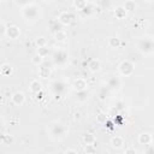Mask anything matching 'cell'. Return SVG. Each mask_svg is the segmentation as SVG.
Here are the masks:
<instances>
[{
  "label": "cell",
  "instance_id": "obj_1",
  "mask_svg": "<svg viewBox=\"0 0 154 154\" xmlns=\"http://www.w3.org/2000/svg\"><path fill=\"white\" fill-rule=\"evenodd\" d=\"M22 14L24 16V18L29 22H34L37 19V17L40 16V7L37 6L36 2L34 1H29L25 2L22 7Z\"/></svg>",
  "mask_w": 154,
  "mask_h": 154
},
{
  "label": "cell",
  "instance_id": "obj_2",
  "mask_svg": "<svg viewBox=\"0 0 154 154\" xmlns=\"http://www.w3.org/2000/svg\"><path fill=\"white\" fill-rule=\"evenodd\" d=\"M49 132H51V136L54 140H61V138H64L66 136L67 128H66V125H64L61 123H54L49 128Z\"/></svg>",
  "mask_w": 154,
  "mask_h": 154
},
{
  "label": "cell",
  "instance_id": "obj_3",
  "mask_svg": "<svg viewBox=\"0 0 154 154\" xmlns=\"http://www.w3.org/2000/svg\"><path fill=\"white\" fill-rule=\"evenodd\" d=\"M137 47L138 49L144 53V54H150L153 53V40L149 38V37H144V38H141L137 43Z\"/></svg>",
  "mask_w": 154,
  "mask_h": 154
},
{
  "label": "cell",
  "instance_id": "obj_4",
  "mask_svg": "<svg viewBox=\"0 0 154 154\" xmlns=\"http://www.w3.org/2000/svg\"><path fill=\"white\" fill-rule=\"evenodd\" d=\"M53 63L58 66H64L67 63V53L65 51H57L53 55Z\"/></svg>",
  "mask_w": 154,
  "mask_h": 154
},
{
  "label": "cell",
  "instance_id": "obj_5",
  "mask_svg": "<svg viewBox=\"0 0 154 154\" xmlns=\"http://www.w3.org/2000/svg\"><path fill=\"white\" fill-rule=\"evenodd\" d=\"M119 72L123 76H130L134 72V64L130 60H124L119 65Z\"/></svg>",
  "mask_w": 154,
  "mask_h": 154
},
{
  "label": "cell",
  "instance_id": "obj_6",
  "mask_svg": "<svg viewBox=\"0 0 154 154\" xmlns=\"http://www.w3.org/2000/svg\"><path fill=\"white\" fill-rule=\"evenodd\" d=\"M51 87H52V90H53V93L57 97H59L65 91V84L61 81H54Z\"/></svg>",
  "mask_w": 154,
  "mask_h": 154
},
{
  "label": "cell",
  "instance_id": "obj_7",
  "mask_svg": "<svg viewBox=\"0 0 154 154\" xmlns=\"http://www.w3.org/2000/svg\"><path fill=\"white\" fill-rule=\"evenodd\" d=\"M8 38H11V40H14V38H17L19 35H20V30H19V28L17 26V25H11V26H8V28H6V34H5Z\"/></svg>",
  "mask_w": 154,
  "mask_h": 154
},
{
  "label": "cell",
  "instance_id": "obj_8",
  "mask_svg": "<svg viewBox=\"0 0 154 154\" xmlns=\"http://www.w3.org/2000/svg\"><path fill=\"white\" fill-rule=\"evenodd\" d=\"M58 22L61 24V25H67L72 22V14L67 11H63L60 14H59V18H58Z\"/></svg>",
  "mask_w": 154,
  "mask_h": 154
},
{
  "label": "cell",
  "instance_id": "obj_9",
  "mask_svg": "<svg viewBox=\"0 0 154 154\" xmlns=\"http://www.w3.org/2000/svg\"><path fill=\"white\" fill-rule=\"evenodd\" d=\"M87 87H88V85H87V82H85V79H83V78H77V79L72 83V89L76 90L77 93L85 90Z\"/></svg>",
  "mask_w": 154,
  "mask_h": 154
},
{
  "label": "cell",
  "instance_id": "obj_10",
  "mask_svg": "<svg viewBox=\"0 0 154 154\" xmlns=\"http://www.w3.org/2000/svg\"><path fill=\"white\" fill-rule=\"evenodd\" d=\"M120 85H122V81H120L119 77L113 76V77H109L108 81H107V87L113 89V90H118L120 88Z\"/></svg>",
  "mask_w": 154,
  "mask_h": 154
},
{
  "label": "cell",
  "instance_id": "obj_11",
  "mask_svg": "<svg viewBox=\"0 0 154 154\" xmlns=\"http://www.w3.org/2000/svg\"><path fill=\"white\" fill-rule=\"evenodd\" d=\"M24 100H25V96L22 91H16V93L12 94V101H13L14 105L20 106V105H23Z\"/></svg>",
  "mask_w": 154,
  "mask_h": 154
},
{
  "label": "cell",
  "instance_id": "obj_12",
  "mask_svg": "<svg viewBox=\"0 0 154 154\" xmlns=\"http://www.w3.org/2000/svg\"><path fill=\"white\" fill-rule=\"evenodd\" d=\"M100 67H101V63H100V60H97V59H91V60L89 61V64H88V69H89L91 72L99 71Z\"/></svg>",
  "mask_w": 154,
  "mask_h": 154
},
{
  "label": "cell",
  "instance_id": "obj_13",
  "mask_svg": "<svg viewBox=\"0 0 154 154\" xmlns=\"http://www.w3.org/2000/svg\"><path fill=\"white\" fill-rule=\"evenodd\" d=\"M138 141L142 144H148L149 146L152 143V135L149 132H143V134H141L138 136Z\"/></svg>",
  "mask_w": 154,
  "mask_h": 154
},
{
  "label": "cell",
  "instance_id": "obj_14",
  "mask_svg": "<svg viewBox=\"0 0 154 154\" xmlns=\"http://www.w3.org/2000/svg\"><path fill=\"white\" fill-rule=\"evenodd\" d=\"M111 144H112V147H113V148L119 149V148H122V147H123L124 141H123V138H122V137H119V136H114V137L111 140Z\"/></svg>",
  "mask_w": 154,
  "mask_h": 154
},
{
  "label": "cell",
  "instance_id": "obj_15",
  "mask_svg": "<svg viewBox=\"0 0 154 154\" xmlns=\"http://www.w3.org/2000/svg\"><path fill=\"white\" fill-rule=\"evenodd\" d=\"M114 14H116V17H117V18L122 19V18H124V17L126 16V11L124 10V7H123V6H118V7L114 10Z\"/></svg>",
  "mask_w": 154,
  "mask_h": 154
},
{
  "label": "cell",
  "instance_id": "obj_16",
  "mask_svg": "<svg viewBox=\"0 0 154 154\" xmlns=\"http://www.w3.org/2000/svg\"><path fill=\"white\" fill-rule=\"evenodd\" d=\"M30 90L32 93H38L41 90V83L37 81V79H34L31 83H30Z\"/></svg>",
  "mask_w": 154,
  "mask_h": 154
},
{
  "label": "cell",
  "instance_id": "obj_17",
  "mask_svg": "<svg viewBox=\"0 0 154 154\" xmlns=\"http://www.w3.org/2000/svg\"><path fill=\"white\" fill-rule=\"evenodd\" d=\"M83 141L85 142V144H94V142H95V137H94L93 134L87 132V134H84V136H83Z\"/></svg>",
  "mask_w": 154,
  "mask_h": 154
},
{
  "label": "cell",
  "instance_id": "obj_18",
  "mask_svg": "<svg viewBox=\"0 0 154 154\" xmlns=\"http://www.w3.org/2000/svg\"><path fill=\"white\" fill-rule=\"evenodd\" d=\"M123 7H124L125 11H134L136 8V4L134 1H131V0H128V1H125L123 4Z\"/></svg>",
  "mask_w": 154,
  "mask_h": 154
},
{
  "label": "cell",
  "instance_id": "obj_19",
  "mask_svg": "<svg viewBox=\"0 0 154 154\" xmlns=\"http://www.w3.org/2000/svg\"><path fill=\"white\" fill-rule=\"evenodd\" d=\"M38 75L41 77H43V78H47L51 75V70L48 67H46V66H41L40 70H38Z\"/></svg>",
  "mask_w": 154,
  "mask_h": 154
},
{
  "label": "cell",
  "instance_id": "obj_20",
  "mask_svg": "<svg viewBox=\"0 0 154 154\" xmlns=\"http://www.w3.org/2000/svg\"><path fill=\"white\" fill-rule=\"evenodd\" d=\"M108 45H109L111 47H113V48H118L119 45H120V40H119L118 37H111V38L108 40Z\"/></svg>",
  "mask_w": 154,
  "mask_h": 154
},
{
  "label": "cell",
  "instance_id": "obj_21",
  "mask_svg": "<svg viewBox=\"0 0 154 154\" xmlns=\"http://www.w3.org/2000/svg\"><path fill=\"white\" fill-rule=\"evenodd\" d=\"M0 69H1V73L4 76H7V75H10L12 72V67L8 64H4L2 66H0Z\"/></svg>",
  "mask_w": 154,
  "mask_h": 154
},
{
  "label": "cell",
  "instance_id": "obj_22",
  "mask_svg": "<svg viewBox=\"0 0 154 154\" xmlns=\"http://www.w3.org/2000/svg\"><path fill=\"white\" fill-rule=\"evenodd\" d=\"M54 37H55L57 41H64V40L66 38V34H65V31L60 30V31L54 32Z\"/></svg>",
  "mask_w": 154,
  "mask_h": 154
},
{
  "label": "cell",
  "instance_id": "obj_23",
  "mask_svg": "<svg viewBox=\"0 0 154 154\" xmlns=\"http://www.w3.org/2000/svg\"><path fill=\"white\" fill-rule=\"evenodd\" d=\"M51 28L57 32V31H60L61 30V24L58 20H52L51 22Z\"/></svg>",
  "mask_w": 154,
  "mask_h": 154
},
{
  "label": "cell",
  "instance_id": "obj_24",
  "mask_svg": "<svg viewBox=\"0 0 154 154\" xmlns=\"http://www.w3.org/2000/svg\"><path fill=\"white\" fill-rule=\"evenodd\" d=\"M32 63H34L35 65H38V64L42 63V57H41L40 53H37V54L34 55V58H32Z\"/></svg>",
  "mask_w": 154,
  "mask_h": 154
},
{
  "label": "cell",
  "instance_id": "obj_25",
  "mask_svg": "<svg viewBox=\"0 0 154 154\" xmlns=\"http://www.w3.org/2000/svg\"><path fill=\"white\" fill-rule=\"evenodd\" d=\"M84 150H85V154H94V152H95L94 144H87Z\"/></svg>",
  "mask_w": 154,
  "mask_h": 154
},
{
  "label": "cell",
  "instance_id": "obj_26",
  "mask_svg": "<svg viewBox=\"0 0 154 154\" xmlns=\"http://www.w3.org/2000/svg\"><path fill=\"white\" fill-rule=\"evenodd\" d=\"M5 34H6V25L0 20V37L5 36Z\"/></svg>",
  "mask_w": 154,
  "mask_h": 154
},
{
  "label": "cell",
  "instance_id": "obj_27",
  "mask_svg": "<svg viewBox=\"0 0 154 154\" xmlns=\"http://www.w3.org/2000/svg\"><path fill=\"white\" fill-rule=\"evenodd\" d=\"M36 43L38 45V47H40V48H43V47H45V45H46V38L40 37V38L36 41Z\"/></svg>",
  "mask_w": 154,
  "mask_h": 154
},
{
  "label": "cell",
  "instance_id": "obj_28",
  "mask_svg": "<svg viewBox=\"0 0 154 154\" xmlns=\"http://www.w3.org/2000/svg\"><path fill=\"white\" fill-rule=\"evenodd\" d=\"M75 5H76L79 10H82V8L87 5V1H75Z\"/></svg>",
  "mask_w": 154,
  "mask_h": 154
},
{
  "label": "cell",
  "instance_id": "obj_29",
  "mask_svg": "<svg viewBox=\"0 0 154 154\" xmlns=\"http://www.w3.org/2000/svg\"><path fill=\"white\" fill-rule=\"evenodd\" d=\"M2 142H4L5 144H10V143L12 142V137H11V136H8V135H6V136L2 138Z\"/></svg>",
  "mask_w": 154,
  "mask_h": 154
},
{
  "label": "cell",
  "instance_id": "obj_30",
  "mask_svg": "<svg viewBox=\"0 0 154 154\" xmlns=\"http://www.w3.org/2000/svg\"><path fill=\"white\" fill-rule=\"evenodd\" d=\"M125 154H136V149H135V148H132V147H130V148H126V150H125Z\"/></svg>",
  "mask_w": 154,
  "mask_h": 154
},
{
  "label": "cell",
  "instance_id": "obj_31",
  "mask_svg": "<svg viewBox=\"0 0 154 154\" xmlns=\"http://www.w3.org/2000/svg\"><path fill=\"white\" fill-rule=\"evenodd\" d=\"M146 154H153V146L152 144L148 146V149H147V153Z\"/></svg>",
  "mask_w": 154,
  "mask_h": 154
},
{
  "label": "cell",
  "instance_id": "obj_32",
  "mask_svg": "<svg viewBox=\"0 0 154 154\" xmlns=\"http://www.w3.org/2000/svg\"><path fill=\"white\" fill-rule=\"evenodd\" d=\"M64 154H77V152H76L75 149H67Z\"/></svg>",
  "mask_w": 154,
  "mask_h": 154
},
{
  "label": "cell",
  "instance_id": "obj_33",
  "mask_svg": "<svg viewBox=\"0 0 154 154\" xmlns=\"http://www.w3.org/2000/svg\"><path fill=\"white\" fill-rule=\"evenodd\" d=\"M2 129H4V122L0 119V132L2 131Z\"/></svg>",
  "mask_w": 154,
  "mask_h": 154
}]
</instances>
